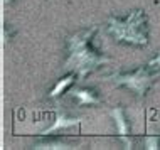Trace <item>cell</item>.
Instances as JSON below:
<instances>
[{"mask_svg":"<svg viewBox=\"0 0 160 150\" xmlns=\"http://www.w3.org/2000/svg\"><path fill=\"white\" fill-rule=\"evenodd\" d=\"M108 115L111 117V120L116 125V133H118L120 142L125 145V148H135L133 147V140L130 137V123L127 122L125 117V108L123 106H116V108L108 110Z\"/></svg>","mask_w":160,"mask_h":150,"instance_id":"4","label":"cell"},{"mask_svg":"<svg viewBox=\"0 0 160 150\" xmlns=\"http://www.w3.org/2000/svg\"><path fill=\"white\" fill-rule=\"evenodd\" d=\"M143 148H147V150H160V135H147V137H143Z\"/></svg>","mask_w":160,"mask_h":150,"instance_id":"9","label":"cell"},{"mask_svg":"<svg viewBox=\"0 0 160 150\" xmlns=\"http://www.w3.org/2000/svg\"><path fill=\"white\" fill-rule=\"evenodd\" d=\"M98 32V25H93L91 29H83L71 36H68V58L64 61V69L74 71L78 79H84L89 72L98 69L103 64H110L111 58L103 56L93 46L94 34Z\"/></svg>","mask_w":160,"mask_h":150,"instance_id":"1","label":"cell"},{"mask_svg":"<svg viewBox=\"0 0 160 150\" xmlns=\"http://www.w3.org/2000/svg\"><path fill=\"white\" fill-rule=\"evenodd\" d=\"M81 123V120L79 118H71V117H68V115H64V113H56V118H54V125H51L49 128H46V130H42L41 132V135H51V133H54V132H59V130H64V128H71V127H78Z\"/></svg>","mask_w":160,"mask_h":150,"instance_id":"6","label":"cell"},{"mask_svg":"<svg viewBox=\"0 0 160 150\" xmlns=\"http://www.w3.org/2000/svg\"><path fill=\"white\" fill-rule=\"evenodd\" d=\"M160 78V72H150L148 68H138L132 72H113L106 76L115 86H125L133 91L138 98H145L150 86Z\"/></svg>","mask_w":160,"mask_h":150,"instance_id":"3","label":"cell"},{"mask_svg":"<svg viewBox=\"0 0 160 150\" xmlns=\"http://www.w3.org/2000/svg\"><path fill=\"white\" fill-rule=\"evenodd\" d=\"M32 148L36 150H72L76 148L74 145L68 143L66 140L62 138H42V140H37L36 143L32 145Z\"/></svg>","mask_w":160,"mask_h":150,"instance_id":"8","label":"cell"},{"mask_svg":"<svg viewBox=\"0 0 160 150\" xmlns=\"http://www.w3.org/2000/svg\"><path fill=\"white\" fill-rule=\"evenodd\" d=\"M12 2H14V0H3V5L8 7V5H12Z\"/></svg>","mask_w":160,"mask_h":150,"instance_id":"11","label":"cell"},{"mask_svg":"<svg viewBox=\"0 0 160 150\" xmlns=\"http://www.w3.org/2000/svg\"><path fill=\"white\" fill-rule=\"evenodd\" d=\"M78 79V74L74 71H68V74H64L62 78H59L56 81V84L52 86V89L49 91V98L51 100H56V98H59L62 95V93H66L69 88L74 84V81Z\"/></svg>","mask_w":160,"mask_h":150,"instance_id":"7","label":"cell"},{"mask_svg":"<svg viewBox=\"0 0 160 150\" xmlns=\"http://www.w3.org/2000/svg\"><path fill=\"white\" fill-rule=\"evenodd\" d=\"M108 32L120 44L148 46V17L143 8L132 10L125 19L108 17Z\"/></svg>","mask_w":160,"mask_h":150,"instance_id":"2","label":"cell"},{"mask_svg":"<svg viewBox=\"0 0 160 150\" xmlns=\"http://www.w3.org/2000/svg\"><path fill=\"white\" fill-rule=\"evenodd\" d=\"M147 68L148 69H160V49L157 51V56L147 62Z\"/></svg>","mask_w":160,"mask_h":150,"instance_id":"10","label":"cell"},{"mask_svg":"<svg viewBox=\"0 0 160 150\" xmlns=\"http://www.w3.org/2000/svg\"><path fill=\"white\" fill-rule=\"evenodd\" d=\"M71 96L79 106H93L101 105V98L91 88H74L71 91Z\"/></svg>","mask_w":160,"mask_h":150,"instance_id":"5","label":"cell"}]
</instances>
